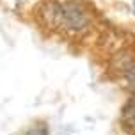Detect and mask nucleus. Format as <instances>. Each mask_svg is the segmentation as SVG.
<instances>
[{
	"instance_id": "nucleus-1",
	"label": "nucleus",
	"mask_w": 135,
	"mask_h": 135,
	"mask_svg": "<svg viewBox=\"0 0 135 135\" xmlns=\"http://www.w3.org/2000/svg\"><path fill=\"white\" fill-rule=\"evenodd\" d=\"M61 23L64 27H68L69 30H85L89 25L87 16L82 11V7L75 2H68L61 7Z\"/></svg>"
},
{
	"instance_id": "nucleus-2",
	"label": "nucleus",
	"mask_w": 135,
	"mask_h": 135,
	"mask_svg": "<svg viewBox=\"0 0 135 135\" xmlns=\"http://www.w3.org/2000/svg\"><path fill=\"white\" fill-rule=\"evenodd\" d=\"M123 124L126 126L128 132L135 133V98L130 100V103L123 110Z\"/></svg>"
},
{
	"instance_id": "nucleus-3",
	"label": "nucleus",
	"mask_w": 135,
	"mask_h": 135,
	"mask_svg": "<svg viewBox=\"0 0 135 135\" xmlns=\"http://www.w3.org/2000/svg\"><path fill=\"white\" fill-rule=\"evenodd\" d=\"M25 135H48V130L45 128V126H34V128H30Z\"/></svg>"
},
{
	"instance_id": "nucleus-4",
	"label": "nucleus",
	"mask_w": 135,
	"mask_h": 135,
	"mask_svg": "<svg viewBox=\"0 0 135 135\" xmlns=\"http://www.w3.org/2000/svg\"><path fill=\"white\" fill-rule=\"evenodd\" d=\"M126 80H128L132 85H135V62L126 69Z\"/></svg>"
}]
</instances>
